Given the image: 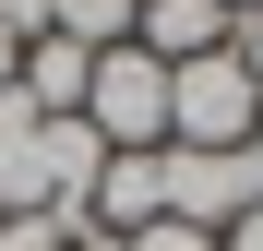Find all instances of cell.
<instances>
[{
  "mask_svg": "<svg viewBox=\"0 0 263 251\" xmlns=\"http://www.w3.org/2000/svg\"><path fill=\"white\" fill-rule=\"evenodd\" d=\"M251 132H263V96H251L239 48H215V60H180V72H167V144H192V156H239Z\"/></svg>",
  "mask_w": 263,
  "mask_h": 251,
  "instance_id": "1",
  "label": "cell"
},
{
  "mask_svg": "<svg viewBox=\"0 0 263 251\" xmlns=\"http://www.w3.org/2000/svg\"><path fill=\"white\" fill-rule=\"evenodd\" d=\"M84 132L108 156H156L167 144V60H144L132 36L96 48V72H84Z\"/></svg>",
  "mask_w": 263,
  "mask_h": 251,
  "instance_id": "2",
  "label": "cell"
},
{
  "mask_svg": "<svg viewBox=\"0 0 263 251\" xmlns=\"http://www.w3.org/2000/svg\"><path fill=\"white\" fill-rule=\"evenodd\" d=\"M156 191H167V227H203V239H228L263 203L239 156H192V144H156Z\"/></svg>",
  "mask_w": 263,
  "mask_h": 251,
  "instance_id": "3",
  "label": "cell"
},
{
  "mask_svg": "<svg viewBox=\"0 0 263 251\" xmlns=\"http://www.w3.org/2000/svg\"><path fill=\"white\" fill-rule=\"evenodd\" d=\"M228 36H239V12H228V0H144V12H132V48H144V60H167V72H180V60H215Z\"/></svg>",
  "mask_w": 263,
  "mask_h": 251,
  "instance_id": "4",
  "label": "cell"
},
{
  "mask_svg": "<svg viewBox=\"0 0 263 251\" xmlns=\"http://www.w3.org/2000/svg\"><path fill=\"white\" fill-rule=\"evenodd\" d=\"M84 72H96V48H72V36H24L12 96H24L36 120H84Z\"/></svg>",
  "mask_w": 263,
  "mask_h": 251,
  "instance_id": "5",
  "label": "cell"
},
{
  "mask_svg": "<svg viewBox=\"0 0 263 251\" xmlns=\"http://www.w3.org/2000/svg\"><path fill=\"white\" fill-rule=\"evenodd\" d=\"M132 12H144V0H48V36H72V48H120Z\"/></svg>",
  "mask_w": 263,
  "mask_h": 251,
  "instance_id": "6",
  "label": "cell"
},
{
  "mask_svg": "<svg viewBox=\"0 0 263 251\" xmlns=\"http://www.w3.org/2000/svg\"><path fill=\"white\" fill-rule=\"evenodd\" d=\"M0 251H60V216H0Z\"/></svg>",
  "mask_w": 263,
  "mask_h": 251,
  "instance_id": "7",
  "label": "cell"
},
{
  "mask_svg": "<svg viewBox=\"0 0 263 251\" xmlns=\"http://www.w3.org/2000/svg\"><path fill=\"white\" fill-rule=\"evenodd\" d=\"M120 251H215V239H203V227H167V216H156V227H132Z\"/></svg>",
  "mask_w": 263,
  "mask_h": 251,
  "instance_id": "8",
  "label": "cell"
},
{
  "mask_svg": "<svg viewBox=\"0 0 263 251\" xmlns=\"http://www.w3.org/2000/svg\"><path fill=\"white\" fill-rule=\"evenodd\" d=\"M0 36H12V48H24V36H48V0H0Z\"/></svg>",
  "mask_w": 263,
  "mask_h": 251,
  "instance_id": "9",
  "label": "cell"
},
{
  "mask_svg": "<svg viewBox=\"0 0 263 251\" xmlns=\"http://www.w3.org/2000/svg\"><path fill=\"white\" fill-rule=\"evenodd\" d=\"M228 48H239V72H251V96H263V12H239V36H228Z\"/></svg>",
  "mask_w": 263,
  "mask_h": 251,
  "instance_id": "10",
  "label": "cell"
},
{
  "mask_svg": "<svg viewBox=\"0 0 263 251\" xmlns=\"http://www.w3.org/2000/svg\"><path fill=\"white\" fill-rule=\"evenodd\" d=\"M215 251H263V203H251V216H239L228 239H215Z\"/></svg>",
  "mask_w": 263,
  "mask_h": 251,
  "instance_id": "11",
  "label": "cell"
},
{
  "mask_svg": "<svg viewBox=\"0 0 263 251\" xmlns=\"http://www.w3.org/2000/svg\"><path fill=\"white\" fill-rule=\"evenodd\" d=\"M239 167H251V191H263V132H251V144H239Z\"/></svg>",
  "mask_w": 263,
  "mask_h": 251,
  "instance_id": "12",
  "label": "cell"
},
{
  "mask_svg": "<svg viewBox=\"0 0 263 251\" xmlns=\"http://www.w3.org/2000/svg\"><path fill=\"white\" fill-rule=\"evenodd\" d=\"M12 60H24V48H12V36H0V84H12Z\"/></svg>",
  "mask_w": 263,
  "mask_h": 251,
  "instance_id": "13",
  "label": "cell"
},
{
  "mask_svg": "<svg viewBox=\"0 0 263 251\" xmlns=\"http://www.w3.org/2000/svg\"><path fill=\"white\" fill-rule=\"evenodd\" d=\"M228 12H263V0H228Z\"/></svg>",
  "mask_w": 263,
  "mask_h": 251,
  "instance_id": "14",
  "label": "cell"
}]
</instances>
